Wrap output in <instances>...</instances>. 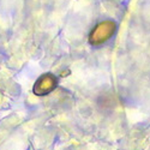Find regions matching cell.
I'll return each instance as SVG.
<instances>
[{
  "label": "cell",
  "instance_id": "2",
  "mask_svg": "<svg viewBox=\"0 0 150 150\" xmlns=\"http://www.w3.org/2000/svg\"><path fill=\"white\" fill-rule=\"evenodd\" d=\"M58 82H57V77L53 76L52 73H46L37 79L34 84V94L37 96H45L47 94H49L51 91H53L55 89Z\"/></svg>",
  "mask_w": 150,
  "mask_h": 150
},
{
  "label": "cell",
  "instance_id": "1",
  "mask_svg": "<svg viewBox=\"0 0 150 150\" xmlns=\"http://www.w3.org/2000/svg\"><path fill=\"white\" fill-rule=\"evenodd\" d=\"M115 30V25L112 22H103V23H100L98 25L91 31L89 40L91 43L94 45H98V43H102L105 41H107L109 37L113 35Z\"/></svg>",
  "mask_w": 150,
  "mask_h": 150
}]
</instances>
